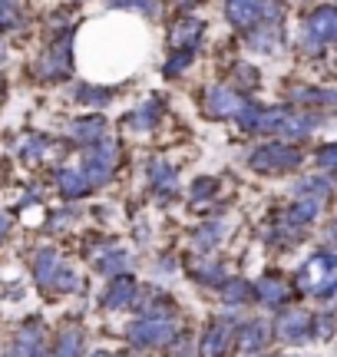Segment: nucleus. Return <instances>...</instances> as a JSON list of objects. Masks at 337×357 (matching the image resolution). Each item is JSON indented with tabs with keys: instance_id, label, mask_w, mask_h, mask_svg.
<instances>
[{
	"instance_id": "f257e3e1",
	"label": "nucleus",
	"mask_w": 337,
	"mask_h": 357,
	"mask_svg": "<svg viewBox=\"0 0 337 357\" xmlns=\"http://www.w3.org/2000/svg\"><path fill=\"white\" fill-rule=\"evenodd\" d=\"M70 70H73V26L63 24L53 30L43 53L37 56L33 77L40 83H60V79L70 77Z\"/></svg>"
},
{
	"instance_id": "f03ea898",
	"label": "nucleus",
	"mask_w": 337,
	"mask_h": 357,
	"mask_svg": "<svg viewBox=\"0 0 337 357\" xmlns=\"http://www.w3.org/2000/svg\"><path fill=\"white\" fill-rule=\"evenodd\" d=\"M304 162V153H301L295 142L288 139H272V142H261L248 153V166L255 172H291Z\"/></svg>"
},
{
	"instance_id": "7ed1b4c3",
	"label": "nucleus",
	"mask_w": 337,
	"mask_h": 357,
	"mask_svg": "<svg viewBox=\"0 0 337 357\" xmlns=\"http://www.w3.org/2000/svg\"><path fill=\"white\" fill-rule=\"evenodd\" d=\"M337 43V3L331 7H318L304 17V24H301V50L318 56V53Z\"/></svg>"
},
{
	"instance_id": "20e7f679",
	"label": "nucleus",
	"mask_w": 337,
	"mask_h": 357,
	"mask_svg": "<svg viewBox=\"0 0 337 357\" xmlns=\"http://www.w3.org/2000/svg\"><path fill=\"white\" fill-rule=\"evenodd\" d=\"M281 3L278 0H225V17H228V24L235 30H242L248 33L251 26L265 24V20H272V24H281Z\"/></svg>"
},
{
	"instance_id": "39448f33",
	"label": "nucleus",
	"mask_w": 337,
	"mask_h": 357,
	"mask_svg": "<svg viewBox=\"0 0 337 357\" xmlns=\"http://www.w3.org/2000/svg\"><path fill=\"white\" fill-rule=\"evenodd\" d=\"M298 284H301V291L304 294L327 301V298L337 291V258L324 255V252H321V255H314L308 265L301 268Z\"/></svg>"
},
{
	"instance_id": "423d86ee",
	"label": "nucleus",
	"mask_w": 337,
	"mask_h": 357,
	"mask_svg": "<svg viewBox=\"0 0 337 357\" xmlns=\"http://www.w3.org/2000/svg\"><path fill=\"white\" fill-rule=\"evenodd\" d=\"M116 155H119V146L109 139V136H103L100 142H93V146L83 149L79 169L86 172V178L93 182V189H96V185H106V182L113 178V172H116Z\"/></svg>"
},
{
	"instance_id": "0eeeda50",
	"label": "nucleus",
	"mask_w": 337,
	"mask_h": 357,
	"mask_svg": "<svg viewBox=\"0 0 337 357\" xmlns=\"http://www.w3.org/2000/svg\"><path fill=\"white\" fill-rule=\"evenodd\" d=\"M245 100L248 96L235 86H212V89H205V96H202V109H205L208 116H215V119H221V116L235 119L238 109L245 106Z\"/></svg>"
},
{
	"instance_id": "6e6552de",
	"label": "nucleus",
	"mask_w": 337,
	"mask_h": 357,
	"mask_svg": "<svg viewBox=\"0 0 337 357\" xmlns=\"http://www.w3.org/2000/svg\"><path fill=\"white\" fill-rule=\"evenodd\" d=\"M314 331H318V328H314V318L308 311H298V307L285 311L281 321H278V337H281L285 344H304V341L314 337Z\"/></svg>"
},
{
	"instance_id": "1a4fd4ad",
	"label": "nucleus",
	"mask_w": 337,
	"mask_h": 357,
	"mask_svg": "<svg viewBox=\"0 0 337 357\" xmlns=\"http://www.w3.org/2000/svg\"><path fill=\"white\" fill-rule=\"evenodd\" d=\"M232 337H235V321L215 318L202 334V357H221L232 347Z\"/></svg>"
},
{
	"instance_id": "9d476101",
	"label": "nucleus",
	"mask_w": 337,
	"mask_h": 357,
	"mask_svg": "<svg viewBox=\"0 0 337 357\" xmlns=\"http://www.w3.org/2000/svg\"><path fill=\"white\" fill-rule=\"evenodd\" d=\"M202 33H205V24L198 17H179L172 24V33H168V47L172 50H198Z\"/></svg>"
},
{
	"instance_id": "9b49d317",
	"label": "nucleus",
	"mask_w": 337,
	"mask_h": 357,
	"mask_svg": "<svg viewBox=\"0 0 337 357\" xmlns=\"http://www.w3.org/2000/svg\"><path fill=\"white\" fill-rule=\"evenodd\" d=\"M103 129H106V119L100 113H86V116H77L70 126H66V136L77 142V146H93V142L103 139Z\"/></svg>"
},
{
	"instance_id": "f8f14e48",
	"label": "nucleus",
	"mask_w": 337,
	"mask_h": 357,
	"mask_svg": "<svg viewBox=\"0 0 337 357\" xmlns=\"http://www.w3.org/2000/svg\"><path fill=\"white\" fill-rule=\"evenodd\" d=\"M53 182H56V189L63 192L66 199H83V195H90L93 192V182L86 178V172H83L79 166L53 169Z\"/></svg>"
},
{
	"instance_id": "ddd939ff",
	"label": "nucleus",
	"mask_w": 337,
	"mask_h": 357,
	"mask_svg": "<svg viewBox=\"0 0 337 357\" xmlns=\"http://www.w3.org/2000/svg\"><path fill=\"white\" fill-rule=\"evenodd\" d=\"M268 337H272V328H268L265 321H245V324L235 328L238 351H245V354H258L261 347L268 344Z\"/></svg>"
},
{
	"instance_id": "4468645a",
	"label": "nucleus",
	"mask_w": 337,
	"mask_h": 357,
	"mask_svg": "<svg viewBox=\"0 0 337 357\" xmlns=\"http://www.w3.org/2000/svg\"><path fill=\"white\" fill-rule=\"evenodd\" d=\"M288 298H291V291H288V281L281 275H265L255 284V301H261V305L281 307V305H288Z\"/></svg>"
},
{
	"instance_id": "2eb2a0df",
	"label": "nucleus",
	"mask_w": 337,
	"mask_h": 357,
	"mask_svg": "<svg viewBox=\"0 0 337 357\" xmlns=\"http://www.w3.org/2000/svg\"><path fill=\"white\" fill-rule=\"evenodd\" d=\"M175 166L172 162H162V159H152L149 162V182H152V189L159 192V199H168L172 192H175Z\"/></svg>"
},
{
	"instance_id": "dca6fc26",
	"label": "nucleus",
	"mask_w": 337,
	"mask_h": 357,
	"mask_svg": "<svg viewBox=\"0 0 337 357\" xmlns=\"http://www.w3.org/2000/svg\"><path fill=\"white\" fill-rule=\"evenodd\" d=\"M159 109H162V102H159V100H146L139 109H132V113L126 116V126L136 129V132L152 129V126H156V119H159Z\"/></svg>"
},
{
	"instance_id": "f3484780",
	"label": "nucleus",
	"mask_w": 337,
	"mask_h": 357,
	"mask_svg": "<svg viewBox=\"0 0 337 357\" xmlns=\"http://www.w3.org/2000/svg\"><path fill=\"white\" fill-rule=\"evenodd\" d=\"M132 294H136V284H132V278H126V275H119L113 284H109V291L103 294V307H126L132 301Z\"/></svg>"
},
{
	"instance_id": "a211bd4d",
	"label": "nucleus",
	"mask_w": 337,
	"mask_h": 357,
	"mask_svg": "<svg viewBox=\"0 0 337 357\" xmlns=\"http://www.w3.org/2000/svg\"><path fill=\"white\" fill-rule=\"evenodd\" d=\"M113 89H103V86H86V83H79L77 89H73V100L77 102H86V106H93V109H106L109 102H113Z\"/></svg>"
},
{
	"instance_id": "6ab92c4d",
	"label": "nucleus",
	"mask_w": 337,
	"mask_h": 357,
	"mask_svg": "<svg viewBox=\"0 0 337 357\" xmlns=\"http://www.w3.org/2000/svg\"><path fill=\"white\" fill-rule=\"evenodd\" d=\"M50 153V139L47 136H24V139L17 142V155L24 159V162H37L43 155Z\"/></svg>"
},
{
	"instance_id": "aec40b11",
	"label": "nucleus",
	"mask_w": 337,
	"mask_h": 357,
	"mask_svg": "<svg viewBox=\"0 0 337 357\" xmlns=\"http://www.w3.org/2000/svg\"><path fill=\"white\" fill-rule=\"evenodd\" d=\"M24 26V0H0V33Z\"/></svg>"
},
{
	"instance_id": "412c9836",
	"label": "nucleus",
	"mask_w": 337,
	"mask_h": 357,
	"mask_svg": "<svg viewBox=\"0 0 337 357\" xmlns=\"http://www.w3.org/2000/svg\"><path fill=\"white\" fill-rule=\"evenodd\" d=\"M50 357H79V331L77 328H63V331H60Z\"/></svg>"
},
{
	"instance_id": "4be33fe9",
	"label": "nucleus",
	"mask_w": 337,
	"mask_h": 357,
	"mask_svg": "<svg viewBox=\"0 0 337 357\" xmlns=\"http://www.w3.org/2000/svg\"><path fill=\"white\" fill-rule=\"evenodd\" d=\"M109 7H119V10H136L143 17H159V0H109Z\"/></svg>"
},
{
	"instance_id": "5701e85b",
	"label": "nucleus",
	"mask_w": 337,
	"mask_h": 357,
	"mask_svg": "<svg viewBox=\"0 0 337 357\" xmlns=\"http://www.w3.org/2000/svg\"><path fill=\"white\" fill-rule=\"evenodd\" d=\"M192 56H195V50H172V56H168V63H166V77L168 79L182 77L192 66Z\"/></svg>"
},
{
	"instance_id": "b1692460",
	"label": "nucleus",
	"mask_w": 337,
	"mask_h": 357,
	"mask_svg": "<svg viewBox=\"0 0 337 357\" xmlns=\"http://www.w3.org/2000/svg\"><path fill=\"white\" fill-rule=\"evenodd\" d=\"M219 235H221V222H215V218H212V222H205L202 229L195 231V248H202V252H205V248H212V245L219 242Z\"/></svg>"
},
{
	"instance_id": "393cba45",
	"label": "nucleus",
	"mask_w": 337,
	"mask_h": 357,
	"mask_svg": "<svg viewBox=\"0 0 337 357\" xmlns=\"http://www.w3.org/2000/svg\"><path fill=\"white\" fill-rule=\"evenodd\" d=\"M235 89H251V86H258V70L251 63H238V70H235V83H232Z\"/></svg>"
},
{
	"instance_id": "a878e982",
	"label": "nucleus",
	"mask_w": 337,
	"mask_h": 357,
	"mask_svg": "<svg viewBox=\"0 0 337 357\" xmlns=\"http://www.w3.org/2000/svg\"><path fill=\"white\" fill-rule=\"evenodd\" d=\"M215 189H219V182H215V178H198V182L192 185V202L212 199V195H215Z\"/></svg>"
},
{
	"instance_id": "bb28decb",
	"label": "nucleus",
	"mask_w": 337,
	"mask_h": 357,
	"mask_svg": "<svg viewBox=\"0 0 337 357\" xmlns=\"http://www.w3.org/2000/svg\"><path fill=\"white\" fill-rule=\"evenodd\" d=\"M7 231H10V215H7V212H0V242L7 238Z\"/></svg>"
},
{
	"instance_id": "cd10ccee",
	"label": "nucleus",
	"mask_w": 337,
	"mask_h": 357,
	"mask_svg": "<svg viewBox=\"0 0 337 357\" xmlns=\"http://www.w3.org/2000/svg\"><path fill=\"white\" fill-rule=\"evenodd\" d=\"M7 56H10V50H7V37L0 33V66L7 63Z\"/></svg>"
},
{
	"instance_id": "c85d7f7f",
	"label": "nucleus",
	"mask_w": 337,
	"mask_h": 357,
	"mask_svg": "<svg viewBox=\"0 0 337 357\" xmlns=\"http://www.w3.org/2000/svg\"><path fill=\"white\" fill-rule=\"evenodd\" d=\"M198 0H179V7H195Z\"/></svg>"
},
{
	"instance_id": "c756f323",
	"label": "nucleus",
	"mask_w": 337,
	"mask_h": 357,
	"mask_svg": "<svg viewBox=\"0 0 337 357\" xmlns=\"http://www.w3.org/2000/svg\"><path fill=\"white\" fill-rule=\"evenodd\" d=\"M90 357H113V354H109V351H93Z\"/></svg>"
},
{
	"instance_id": "7c9ffc66",
	"label": "nucleus",
	"mask_w": 337,
	"mask_h": 357,
	"mask_svg": "<svg viewBox=\"0 0 337 357\" xmlns=\"http://www.w3.org/2000/svg\"><path fill=\"white\" fill-rule=\"evenodd\" d=\"M0 100H3V77H0Z\"/></svg>"
},
{
	"instance_id": "2f4dec72",
	"label": "nucleus",
	"mask_w": 337,
	"mask_h": 357,
	"mask_svg": "<svg viewBox=\"0 0 337 357\" xmlns=\"http://www.w3.org/2000/svg\"><path fill=\"white\" fill-rule=\"evenodd\" d=\"M288 3H304V0H288Z\"/></svg>"
},
{
	"instance_id": "473e14b6",
	"label": "nucleus",
	"mask_w": 337,
	"mask_h": 357,
	"mask_svg": "<svg viewBox=\"0 0 337 357\" xmlns=\"http://www.w3.org/2000/svg\"><path fill=\"white\" fill-rule=\"evenodd\" d=\"M73 3H83V0H73Z\"/></svg>"
}]
</instances>
